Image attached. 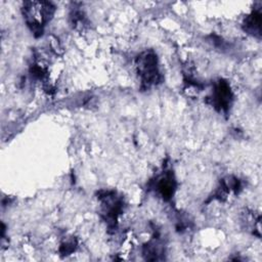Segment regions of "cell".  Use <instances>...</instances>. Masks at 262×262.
I'll return each mask as SVG.
<instances>
[{
	"mask_svg": "<svg viewBox=\"0 0 262 262\" xmlns=\"http://www.w3.org/2000/svg\"><path fill=\"white\" fill-rule=\"evenodd\" d=\"M244 29L248 33L254 36H260L261 34V12L259 10H254L244 23Z\"/></svg>",
	"mask_w": 262,
	"mask_h": 262,
	"instance_id": "8992f818",
	"label": "cell"
},
{
	"mask_svg": "<svg viewBox=\"0 0 262 262\" xmlns=\"http://www.w3.org/2000/svg\"><path fill=\"white\" fill-rule=\"evenodd\" d=\"M176 182L174 175L171 171H166L160 177L157 178L156 189L164 200H170L174 194Z\"/></svg>",
	"mask_w": 262,
	"mask_h": 262,
	"instance_id": "5b68a950",
	"label": "cell"
},
{
	"mask_svg": "<svg viewBox=\"0 0 262 262\" xmlns=\"http://www.w3.org/2000/svg\"><path fill=\"white\" fill-rule=\"evenodd\" d=\"M101 202V214L108 227H116L118 217L123 211V200L118 196L115 191L103 190L98 196Z\"/></svg>",
	"mask_w": 262,
	"mask_h": 262,
	"instance_id": "3957f363",
	"label": "cell"
},
{
	"mask_svg": "<svg viewBox=\"0 0 262 262\" xmlns=\"http://www.w3.org/2000/svg\"><path fill=\"white\" fill-rule=\"evenodd\" d=\"M54 11V5L46 1H30L23 6L26 23L36 36L42 34L44 26L52 18Z\"/></svg>",
	"mask_w": 262,
	"mask_h": 262,
	"instance_id": "6da1fadb",
	"label": "cell"
},
{
	"mask_svg": "<svg viewBox=\"0 0 262 262\" xmlns=\"http://www.w3.org/2000/svg\"><path fill=\"white\" fill-rule=\"evenodd\" d=\"M210 100L217 111L227 112L232 101V92L229 84L224 80H219L214 86Z\"/></svg>",
	"mask_w": 262,
	"mask_h": 262,
	"instance_id": "277c9868",
	"label": "cell"
},
{
	"mask_svg": "<svg viewBox=\"0 0 262 262\" xmlns=\"http://www.w3.org/2000/svg\"><path fill=\"white\" fill-rule=\"evenodd\" d=\"M136 68L142 89H149L161 82L162 76L158 67V58L152 51L142 52L136 58Z\"/></svg>",
	"mask_w": 262,
	"mask_h": 262,
	"instance_id": "7a4b0ae2",
	"label": "cell"
},
{
	"mask_svg": "<svg viewBox=\"0 0 262 262\" xmlns=\"http://www.w3.org/2000/svg\"><path fill=\"white\" fill-rule=\"evenodd\" d=\"M76 247H77V243L73 239V241H69V242L61 244L59 251L62 255H69L75 251Z\"/></svg>",
	"mask_w": 262,
	"mask_h": 262,
	"instance_id": "52a82bcc",
	"label": "cell"
}]
</instances>
